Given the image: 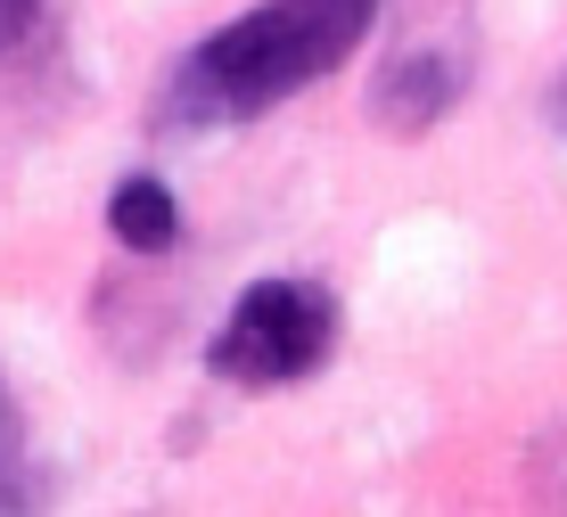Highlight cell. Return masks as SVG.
<instances>
[{
	"instance_id": "obj_7",
	"label": "cell",
	"mask_w": 567,
	"mask_h": 517,
	"mask_svg": "<svg viewBox=\"0 0 567 517\" xmlns=\"http://www.w3.org/2000/svg\"><path fill=\"white\" fill-rule=\"evenodd\" d=\"M33 17H42V0H0V50H17L33 33Z\"/></svg>"
},
{
	"instance_id": "obj_8",
	"label": "cell",
	"mask_w": 567,
	"mask_h": 517,
	"mask_svg": "<svg viewBox=\"0 0 567 517\" xmlns=\"http://www.w3.org/2000/svg\"><path fill=\"white\" fill-rule=\"evenodd\" d=\"M559 115H567V91H559Z\"/></svg>"
},
{
	"instance_id": "obj_2",
	"label": "cell",
	"mask_w": 567,
	"mask_h": 517,
	"mask_svg": "<svg viewBox=\"0 0 567 517\" xmlns=\"http://www.w3.org/2000/svg\"><path fill=\"white\" fill-rule=\"evenodd\" d=\"M338 345V304L312 280H256L230 304V321L214 329L206 370L230 378V386H288V378H312Z\"/></svg>"
},
{
	"instance_id": "obj_5",
	"label": "cell",
	"mask_w": 567,
	"mask_h": 517,
	"mask_svg": "<svg viewBox=\"0 0 567 517\" xmlns=\"http://www.w3.org/2000/svg\"><path fill=\"white\" fill-rule=\"evenodd\" d=\"M535 493H543V509L567 517V420L535 444Z\"/></svg>"
},
{
	"instance_id": "obj_4",
	"label": "cell",
	"mask_w": 567,
	"mask_h": 517,
	"mask_svg": "<svg viewBox=\"0 0 567 517\" xmlns=\"http://www.w3.org/2000/svg\"><path fill=\"white\" fill-rule=\"evenodd\" d=\"M107 230L124 238L132 255H165L173 238H182V206H173V189L156 182V173H132V182H115V197H107Z\"/></svg>"
},
{
	"instance_id": "obj_3",
	"label": "cell",
	"mask_w": 567,
	"mask_h": 517,
	"mask_svg": "<svg viewBox=\"0 0 567 517\" xmlns=\"http://www.w3.org/2000/svg\"><path fill=\"white\" fill-rule=\"evenodd\" d=\"M453 99H461V58L412 50V58H395V66H379V83H370V115H379L395 141H420Z\"/></svg>"
},
{
	"instance_id": "obj_1",
	"label": "cell",
	"mask_w": 567,
	"mask_h": 517,
	"mask_svg": "<svg viewBox=\"0 0 567 517\" xmlns=\"http://www.w3.org/2000/svg\"><path fill=\"white\" fill-rule=\"evenodd\" d=\"M379 25V0H264V9L230 17L223 33H206L182 58L165 91L173 124H239L264 115L280 99H297L305 83L338 74L362 50V33Z\"/></svg>"
},
{
	"instance_id": "obj_6",
	"label": "cell",
	"mask_w": 567,
	"mask_h": 517,
	"mask_svg": "<svg viewBox=\"0 0 567 517\" xmlns=\"http://www.w3.org/2000/svg\"><path fill=\"white\" fill-rule=\"evenodd\" d=\"M17 468H25V435H17V403L0 386V517L17 509Z\"/></svg>"
}]
</instances>
